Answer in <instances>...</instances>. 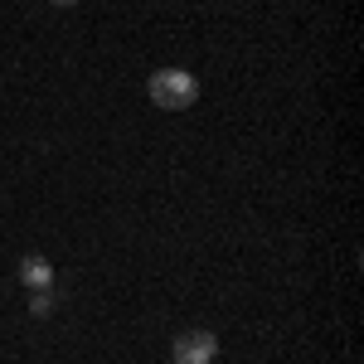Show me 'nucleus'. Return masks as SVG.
I'll return each instance as SVG.
<instances>
[{
  "label": "nucleus",
  "mask_w": 364,
  "mask_h": 364,
  "mask_svg": "<svg viewBox=\"0 0 364 364\" xmlns=\"http://www.w3.org/2000/svg\"><path fill=\"white\" fill-rule=\"evenodd\" d=\"M20 282H25L29 291H54V267H49V257L29 252L25 262H20Z\"/></svg>",
  "instance_id": "obj_3"
},
{
  "label": "nucleus",
  "mask_w": 364,
  "mask_h": 364,
  "mask_svg": "<svg viewBox=\"0 0 364 364\" xmlns=\"http://www.w3.org/2000/svg\"><path fill=\"white\" fill-rule=\"evenodd\" d=\"M170 355H175V364H214L219 360V336L214 331H180L170 340Z\"/></svg>",
  "instance_id": "obj_2"
},
{
  "label": "nucleus",
  "mask_w": 364,
  "mask_h": 364,
  "mask_svg": "<svg viewBox=\"0 0 364 364\" xmlns=\"http://www.w3.org/2000/svg\"><path fill=\"white\" fill-rule=\"evenodd\" d=\"M29 311H34V316H49V311H54V291H34Z\"/></svg>",
  "instance_id": "obj_4"
},
{
  "label": "nucleus",
  "mask_w": 364,
  "mask_h": 364,
  "mask_svg": "<svg viewBox=\"0 0 364 364\" xmlns=\"http://www.w3.org/2000/svg\"><path fill=\"white\" fill-rule=\"evenodd\" d=\"M49 5H63V10H68V5H78V0H49Z\"/></svg>",
  "instance_id": "obj_5"
},
{
  "label": "nucleus",
  "mask_w": 364,
  "mask_h": 364,
  "mask_svg": "<svg viewBox=\"0 0 364 364\" xmlns=\"http://www.w3.org/2000/svg\"><path fill=\"white\" fill-rule=\"evenodd\" d=\"M146 97H151L161 112H185V107L199 102V78L190 68H161V73H151Z\"/></svg>",
  "instance_id": "obj_1"
}]
</instances>
